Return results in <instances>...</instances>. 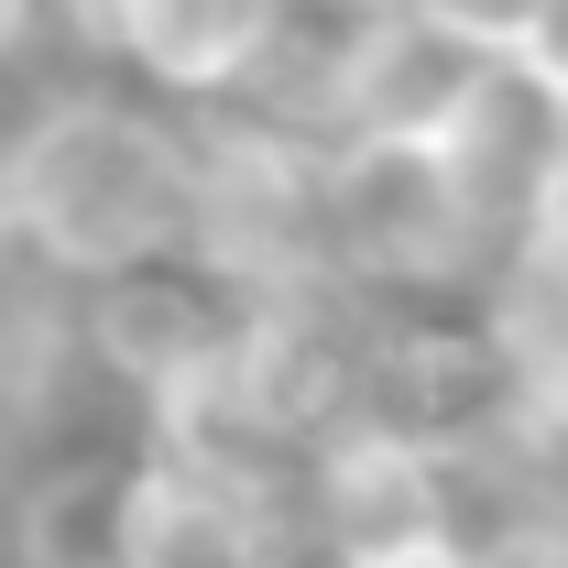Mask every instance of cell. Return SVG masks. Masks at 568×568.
<instances>
[{"mask_svg": "<svg viewBox=\"0 0 568 568\" xmlns=\"http://www.w3.org/2000/svg\"><path fill=\"white\" fill-rule=\"evenodd\" d=\"M77 306H88V284H67L33 241H11L0 230V394H44L77 351Z\"/></svg>", "mask_w": 568, "mask_h": 568, "instance_id": "ba28073f", "label": "cell"}, {"mask_svg": "<svg viewBox=\"0 0 568 568\" xmlns=\"http://www.w3.org/2000/svg\"><path fill=\"white\" fill-rule=\"evenodd\" d=\"M525 219L568 230V110L547 121V153H536V186H525Z\"/></svg>", "mask_w": 568, "mask_h": 568, "instance_id": "7c38bea8", "label": "cell"}, {"mask_svg": "<svg viewBox=\"0 0 568 568\" xmlns=\"http://www.w3.org/2000/svg\"><path fill=\"white\" fill-rule=\"evenodd\" d=\"M514 77H525L547 110H568V0H536V22H525V44H514Z\"/></svg>", "mask_w": 568, "mask_h": 568, "instance_id": "9c48e42d", "label": "cell"}, {"mask_svg": "<svg viewBox=\"0 0 568 568\" xmlns=\"http://www.w3.org/2000/svg\"><path fill=\"white\" fill-rule=\"evenodd\" d=\"M295 536L317 568H405V558H481L493 503L481 459L437 448L394 416H328L295 470Z\"/></svg>", "mask_w": 568, "mask_h": 568, "instance_id": "3957f363", "label": "cell"}, {"mask_svg": "<svg viewBox=\"0 0 568 568\" xmlns=\"http://www.w3.org/2000/svg\"><path fill=\"white\" fill-rule=\"evenodd\" d=\"M0 230L67 284H110L186 252V110L121 77L33 88L0 121Z\"/></svg>", "mask_w": 568, "mask_h": 568, "instance_id": "6da1fadb", "label": "cell"}, {"mask_svg": "<svg viewBox=\"0 0 568 568\" xmlns=\"http://www.w3.org/2000/svg\"><path fill=\"white\" fill-rule=\"evenodd\" d=\"M481 568H568V493L536 503V514H514L493 547H481Z\"/></svg>", "mask_w": 568, "mask_h": 568, "instance_id": "30bf717a", "label": "cell"}, {"mask_svg": "<svg viewBox=\"0 0 568 568\" xmlns=\"http://www.w3.org/2000/svg\"><path fill=\"white\" fill-rule=\"evenodd\" d=\"M459 328L503 394V426L568 437V230L514 219L470 284V306H459Z\"/></svg>", "mask_w": 568, "mask_h": 568, "instance_id": "8992f818", "label": "cell"}, {"mask_svg": "<svg viewBox=\"0 0 568 568\" xmlns=\"http://www.w3.org/2000/svg\"><path fill=\"white\" fill-rule=\"evenodd\" d=\"M503 55L481 44H459V33H437L416 22L405 0H383V11H361L351 33V77H339V132H416V142H448L481 99H493ZM328 132V142H339Z\"/></svg>", "mask_w": 568, "mask_h": 568, "instance_id": "52a82bcc", "label": "cell"}, {"mask_svg": "<svg viewBox=\"0 0 568 568\" xmlns=\"http://www.w3.org/2000/svg\"><path fill=\"white\" fill-rule=\"evenodd\" d=\"M405 568H481V558H405Z\"/></svg>", "mask_w": 568, "mask_h": 568, "instance_id": "4fadbf2b", "label": "cell"}, {"mask_svg": "<svg viewBox=\"0 0 568 568\" xmlns=\"http://www.w3.org/2000/svg\"><path fill=\"white\" fill-rule=\"evenodd\" d=\"M317 197H328V284L361 295L372 317H437V306L459 317L493 241L514 230L470 186V164L416 132H339L317 153Z\"/></svg>", "mask_w": 568, "mask_h": 568, "instance_id": "7a4b0ae2", "label": "cell"}, {"mask_svg": "<svg viewBox=\"0 0 568 568\" xmlns=\"http://www.w3.org/2000/svg\"><path fill=\"white\" fill-rule=\"evenodd\" d=\"M339 11H383V0H339Z\"/></svg>", "mask_w": 568, "mask_h": 568, "instance_id": "5bb4252c", "label": "cell"}, {"mask_svg": "<svg viewBox=\"0 0 568 568\" xmlns=\"http://www.w3.org/2000/svg\"><path fill=\"white\" fill-rule=\"evenodd\" d=\"M328 142L284 132L263 110H186V263L241 295H306L328 284Z\"/></svg>", "mask_w": 568, "mask_h": 568, "instance_id": "277c9868", "label": "cell"}, {"mask_svg": "<svg viewBox=\"0 0 568 568\" xmlns=\"http://www.w3.org/2000/svg\"><path fill=\"white\" fill-rule=\"evenodd\" d=\"M55 33H67V0H0V77H22Z\"/></svg>", "mask_w": 568, "mask_h": 568, "instance_id": "8fae6325", "label": "cell"}, {"mask_svg": "<svg viewBox=\"0 0 568 568\" xmlns=\"http://www.w3.org/2000/svg\"><path fill=\"white\" fill-rule=\"evenodd\" d=\"M252 306H263V295L197 274V263L175 252V263H142V274L88 284V306H77V351L99 361L132 405H175L186 383H209L219 361L241 351Z\"/></svg>", "mask_w": 568, "mask_h": 568, "instance_id": "5b68a950", "label": "cell"}]
</instances>
